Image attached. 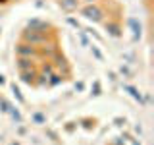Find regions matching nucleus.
<instances>
[{
    "mask_svg": "<svg viewBox=\"0 0 154 145\" xmlns=\"http://www.w3.org/2000/svg\"><path fill=\"white\" fill-rule=\"evenodd\" d=\"M77 12L83 19H87L91 23H98V25L108 18V12H106V6L102 0H98V2H83Z\"/></svg>",
    "mask_w": 154,
    "mask_h": 145,
    "instance_id": "f257e3e1",
    "label": "nucleus"
},
{
    "mask_svg": "<svg viewBox=\"0 0 154 145\" xmlns=\"http://www.w3.org/2000/svg\"><path fill=\"white\" fill-rule=\"evenodd\" d=\"M60 39V33H42V31H37V29H29V27H23L21 33H19V41H25L33 47H42L50 41H56Z\"/></svg>",
    "mask_w": 154,
    "mask_h": 145,
    "instance_id": "f03ea898",
    "label": "nucleus"
},
{
    "mask_svg": "<svg viewBox=\"0 0 154 145\" xmlns=\"http://www.w3.org/2000/svg\"><path fill=\"white\" fill-rule=\"evenodd\" d=\"M50 62L54 64V68L60 74H64L67 79H71L73 77V66H71V62H69V58L66 56V52L62 50V47L58 48V50L52 54V58H50Z\"/></svg>",
    "mask_w": 154,
    "mask_h": 145,
    "instance_id": "7ed1b4c3",
    "label": "nucleus"
},
{
    "mask_svg": "<svg viewBox=\"0 0 154 145\" xmlns=\"http://www.w3.org/2000/svg\"><path fill=\"white\" fill-rule=\"evenodd\" d=\"M100 25L104 27V31L108 33V37L112 39H122L123 37V21L118 16H108Z\"/></svg>",
    "mask_w": 154,
    "mask_h": 145,
    "instance_id": "20e7f679",
    "label": "nucleus"
},
{
    "mask_svg": "<svg viewBox=\"0 0 154 145\" xmlns=\"http://www.w3.org/2000/svg\"><path fill=\"white\" fill-rule=\"evenodd\" d=\"M14 54L16 56H21V58H31V60H41V52H38L37 47L29 45L25 41H17L16 47H14Z\"/></svg>",
    "mask_w": 154,
    "mask_h": 145,
    "instance_id": "39448f33",
    "label": "nucleus"
},
{
    "mask_svg": "<svg viewBox=\"0 0 154 145\" xmlns=\"http://www.w3.org/2000/svg\"><path fill=\"white\" fill-rule=\"evenodd\" d=\"M29 29H37V31H42V33H56L58 31V27L56 25H52L50 21H46V19H41V18H31L27 21V25Z\"/></svg>",
    "mask_w": 154,
    "mask_h": 145,
    "instance_id": "423d86ee",
    "label": "nucleus"
},
{
    "mask_svg": "<svg viewBox=\"0 0 154 145\" xmlns=\"http://www.w3.org/2000/svg\"><path fill=\"white\" fill-rule=\"evenodd\" d=\"M17 74H19V81H21L23 85L37 89V79H38L37 68H31V70H25V72H17Z\"/></svg>",
    "mask_w": 154,
    "mask_h": 145,
    "instance_id": "0eeeda50",
    "label": "nucleus"
},
{
    "mask_svg": "<svg viewBox=\"0 0 154 145\" xmlns=\"http://www.w3.org/2000/svg\"><path fill=\"white\" fill-rule=\"evenodd\" d=\"M54 4H56V6L60 8L64 14H73V12H77V10H79V6H81L83 2H81V0H54Z\"/></svg>",
    "mask_w": 154,
    "mask_h": 145,
    "instance_id": "6e6552de",
    "label": "nucleus"
},
{
    "mask_svg": "<svg viewBox=\"0 0 154 145\" xmlns=\"http://www.w3.org/2000/svg\"><path fill=\"white\" fill-rule=\"evenodd\" d=\"M14 66H16L17 72H25V70H31V68H37V60L16 56V60H14Z\"/></svg>",
    "mask_w": 154,
    "mask_h": 145,
    "instance_id": "1a4fd4ad",
    "label": "nucleus"
},
{
    "mask_svg": "<svg viewBox=\"0 0 154 145\" xmlns=\"http://www.w3.org/2000/svg\"><path fill=\"white\" fill-rule=\"evenodd\" d=\"M127 27L133 31V41L137 43L139 39L143 37V25H141V21H139L137 18H127Z\"/></svg>",
    "mask_w": 154,
    "mask_h": 145,
    "instance_id": "9d476101",
    "label": "nucleus"
},
{
    "mask_svg": "<svg viewBox=\"0 0 154 145\" xmlns=\"http://www.w3.org/2000/svg\"><path fill=\"white\" fill-rule=\"evenodd\" d=\"M122 89L125 91V93H129V97L131 99H135L139 105H144V97H143V93L137 89L135 85H131V83H122Z\"/></svg>",
    "mask_w": 154,
    "mask_h": 145,
    "instance_id": "9b49d317",
    "label": "nucleus"
},
{
    "mask_svg": "<svg viewBox=\"0 0 154 145\" xmlns=\"http://www.w3.org/2000/svg\"><path fill=\"white\" fill-rule=\"evenodd\" d=\"M66 81H69L67 77L64 76V74H60V72H54L50 77H48V83H46V87L48 89H52V87H58V85H62V83H66Z\"/></svg>",
    "mask_w": 154,
    "mask_h": 145,
    "instance_id": "f8f14e48",
    "label": "nucleus"
},
{
    "mask_svg": "<svg viewBox=\"0 0 154 145\" xmlns=\"http://www.w3.org/2000/svg\"><path fill=\"white\" fill-rule=\"evenodd\" d=\"M79 128L87 130V132H93V130H96V124H98V120L93 118V116H83V118H79Z\"/></svg>",
    "mask_w": 154,
    "mask_h": 145,
    "instance_id": "ddd939ff",
    "label": "nucleus"
},
{
    "mask_svg": "<svg viewBox=\"0 0 154 145\" xmlns=\"http://www.w3.org/2000/svg\"><path fill=\"white\" fill-rule=\"evenodd\" d=\"M31 122L35 126H45L48 122L46 112H42V110H33V112H31Z\"/></svg>",
    "mask_w": 154,
    "mask_h": 145,
    "instance_id": "4468645a",
    "label": "nucleus"
},
{
    "mask_svg": "<svg viewBox=\"0 0 154 145\" xmlns=\"http://www.w3.org/2000/svg\"><path fill=\"white\" fill-rule=\"evenodd\" d=\"M45 135L52 141V145H62V137L54 128H45Z\"/></svg>",
    "mask_w": 154,
    "mask_h": 145,
    "instance_id": "2eb2a0df",
    "label": "nucleus"
},
{
    "mask_svg": "<svg viewBox=\"0 0 154 145\" xmlns=\"http://www.w3.org/2000/svg\"><path fill=\"white\" fill-rule=\"evenodd\" d=\"M10 89H12V95L16 97V101H17L19 105H25V103H27L25 97H23V93H21V89H19L16 83H10Z\"/></svg>",
    "mask_w": 154,
    "mask_h": 145,
    "instance_id": "dca6fc26",
    "label": "nucleus"
},
{
    "mask_svg": "<svg viewBox=\"0 0 154 145\" xmlns=\"http://www.w3.org/2000/svg\"><path fill=\"white\" fill-rule=\"evenodd\" d=\"M118 74L122 76V77H125V79H133V76H135L133 70H131L127 64H119V66H118Z\"/></svg>",
    "mask_w": 154,
    "mask_h": 145,
    "instance_id": "f3484780",
    "label": "nucleus"
},
{
    "mask_svg": "<svg viewBox=\"0 0 154 145\" xmlns=\"http://www.w3.org/2000/svg\"><path fill=\"white\" fill-rule=\"evenodd\" d=\"M89 48H91V52H93V56L96 58V62H106V58H104V52L100 50V47H98V45L91 43V45H89Z\"/></svg>",
    "mask_w": 154,
    "mask_h": 145,
    "instance_id": "a211bd4d",
    "label": "nucleus"
},
{
    "mask_svg": "<svg viewBox=\"0 0 154 145\" xmlns=\"http://www.w3.org/2000/svg\"><path fill=\"white\" fill-rule=\"evenodd\" d=\"M102 93H104V89H102V83H100V79H94L93 85H91V95H93V97H100Z\"/></svg>",
    "mask_w": 154,
    "mask_h": 145,
    "instance_id": "6ab92c4d",
    "label": "nucleus"
},
{
    "mask_svg": "<svg viewBox=\"0 0 154 145\" xmlns=\"http://www.w3.org/2000/svg\"><path fill=\"white\" fill-rule=\"evenodd\" d=\"M8 114L12 116V118L16 120L17 124H23V120H25V118H23V114L19 112V108H17V106H14V105H12V108H10V112H8Z\"/></svg>",
    "mask_w": 154,
    "mask_h": 145,
    "instance_id": "aec40b11",
    "label": "nucleus"
},
{
    "mask_svg": "<svg viewBox=\"0 0 154 145\" xmlns=\"http://www.w3.org/2000/svg\"><path fill=\"white\" fill-rule=\"evenodd\" d=\"M122 139H123V141L127 143V145H141V141H139V139L135 137L133 134H129V132H123V135H122Z\"/></svg>",
    "mask_w": 154,
    "mask_h": 145,
    "instance_id": "412c9836",
    "label": "nucleus"
},
{
    "mask_svg": "<svg viewBox=\"0 0 154 145\" xmlns=\"http://www.w3.org/2000/svg\"><path fill=\"white\" fill-rule=\"evenodd\" d=\"M66 23H67L69 27H73L75 31H79V29H83V25H81V21H79V19H75L73 16H66Z\"/></svg>",
    "mask_w": 154,
    "mask_h": 145,
    "instance_id": "4be33fe9",
    "label": "nucleus"
},
{
    "mask_svg": "<svg viewBox=\"0 0 154 145\" xmlns=\"http://www.w3.org/2000/svg\"><path fill=\"white\" fill-rule=\"evenodd\" d=\"M10 108H12V103H10L6 97L0 95V112H2V114H8V112H10Z\"/></svg>",
    "mask_w": 154,
    "mask_h": 145,
    "instance_id": "5701e85b",
    "label": "nucleus"
},
{
    "mask_svg": "<svg viewBox=\"0 0 154 145\" xmlns=\"http://www.w3.org/2000/svg\"><path fill=\"white\" fill-rule=\"evenodd\" d=\"M77 37H79V41H81V45H83V47H89V45H91L89 35H87L83 29H79V31H77Z\"/></svg>",
    "mask_w": 154,
    "mask_h": 145,
    "instance_id": "b1692460",
    "label": "nucleus"
},
{
    "mask_svg": "<svg viewBox=\"0 0 154 145\" xmlns=\"http://www.w3.org/2000/svg\"><path fill=\"white\" fill-rule=\"evenodd\" d=\"M114 126H118V128H123L125 124H127V118H125V116H114Z\"/></svg>",
    "mask_w": 154,
    "mask_h": 145,
    "instance_id": "393cba45",
    "label": "nucleus"
},
{
    "mask_svg": "<svg viewBox=\"0 0 154 145\" xmlns=\"http://www.w3.org/2000/svg\"><path fill=\"white\" fill-rule=\"evenodd\" d=\"M77 128H79V124H77V122H67L66 126H64V130H66V134H73L75 132V130Z\"/></svg>",
    "mask_w": 154,
    "mask_h": 145,
    "instance_id": "a878e982",
    "label": "nucleus"
},
{
    "mask_svg": "<svg viewBox=\"0 0 154 145\" xmlns=\"http://www.w3.org/2000/svg\"><path fill=\"white\" fill-rule=\"evenodd\" d=\"M87 89V83H85V81L83 79H79V81H75V91H77V93H83V91Z\"/></svg>",
    "mask_w": 154,
    "mask_h": 145,
    "instance_id": "bb28decb",
    "label": "nucleus"
},
{
    "mask_svg": "<svg viewBox=\"0 0 154 145\" xmlns=\"http://www.w3.org/2000/svg\"><path fill=\"white\" fill-rule=\"evenodd\" d=\"M108 77H110V81H118V72H114V70H108Z\"/></svg>",
    "mask_w": 154,
    "mask_h": 145,
    "instance_id": "cd10ccee",
    "label": "nucleus"
},
{
    "mask_svg": "<svg viewBox=\"0 0 154 145\" xmlns=\"http://www.w3.org/2000/svg\"><path fill=\"white\" fill-rule=\"evenodd\" d=\"M17 134H19V135H25V134H27V128H25L23 124H19V128H17Z\"/></svg>",
    "mask_w": 154,
    "mask_h": 145,
    "instance_id": "c85d7f7f",
    "label": "nucleus"
},
{
    "mask_svg": "<svg viewBox=\"0 0 154 145\" xmlns=\"http://www.w3.org/2000/svg\"><path fill=\"white\" fill-rule=\"evenodd\" d=\"M135 134H139V135H143V128H141V124H137V126H135Z\"/></svg>",
    "mask_w": 154,
    "mask_h": 145,
    "instance_id": "c756f323",
    "label": "nucleus"
},
{
    "mask_svg": "<svg viewBox=\"0 0 154 145\" xmlns=\"http://www.w3.org/2000/svg\"><path fill=\"white\" fill-rule=\"evenodd\" d=\"M2 85H6V76L0 74V87H2Z\"/></svg>",
    "mask_w": 154,
    "mask_h": 145,
    "instance_id": "7c9ffc66",
    "label": "nucleus"
},
{
    "mask_svg": "<svg viewBox=\"0 0 154 145\" xmlns=\"http://www.w3.org/2000/svg\"><path fill=\"white\" fill-rule=\"evenodd\" d=\"M8 2H12V0H0V6H6Z\"/></svg>",
    "mask_w": 154,
    "mask_h": 145,
    "instance_id": "2f4dec72",
    "label": "nucleus"
},
{
    "mask_svg": "<svg viewBox=\"0 0 154 145\" xmlns=\"http://www.w3.org/2000/svg\"><path fill=\"white\" fill-rule=\"evenodd\" d=\"M81 2H98V0H81Z\"/></svg>",
    "mask_w": 154,
    "mask_h": 145,
    "instance_id": "473e14b6",
    "label": "nucleus"
},
{
    "mask_svg": "<svg viewBox=\"0 0 154 145\" xmlns=\"http://www.w3.org/2000/svg\"><path fill=\"white\" fill-rule=\"evenodd\" d=\"M12 145H19V143H17V141H14V143H12Z\"/></svg>",
    "mask_w": 154,
    "mask_h": 145,
    "instance_id": "72a5a7b5",
    "label": "nucleus"
},
{
    "mask_svg": "<svg viewBox=\"0 0 154 145\" xmlns=\"http://www.w3.org/2000/svg\"><path fill=\"white\" fill-rule=\"evenodd\" d=\"M0 33H2V27H0Z\"/></svg>",
    "mask_w": 154,
    "mask_h": 145,
    "instance_id": "f704fd0d",
    "label": "nucleus"
}]
</instances>
